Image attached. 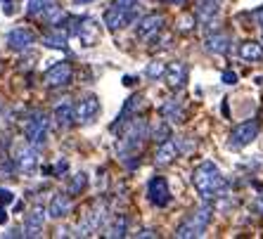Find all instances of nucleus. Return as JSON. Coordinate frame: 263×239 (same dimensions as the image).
<instances>
[{
	"label": "nucleus",
	"instance_id": "35",
	"mask_svg": "<svg viewBox=\"0 0 263 239\" xmlns=\"http://www.w3.org/2000/svg\"><path fill=\"white\" fill-rule=\"evenodd\" d=\"M254 19H256V24H258V26H261V29H263V5L254 10Z\"/></svg>",
	"mask_w": 263,
	"mask_h": 239
},
{
	"label": "nucleus",
	"instance_id": "3",
	"mask_svg": "<svg viewBox=\"0 0 263 239\" xmlns=\"http://www.w3.org/2000/svg\"><path fill=\"white\" fill-rule=\"evenodd\" d=\"M211 213H214V209H211V206H202V209L192 211V213L176 227V237H178V239H195V237H202V234L206 232L209 223H211Z\"/></svg>",
	"mask_w": 263,
	"mask_h": 239
},
{
	"label": "nucleus",
	"instance_id": "2",
	"mask_svg": "<svg viewBox=\"0 0 263 239\" xmlns=\"http://www.w3.org/2000/svg\"><path fill=\"white\" fill-rule=\"evenodd\" d=\"M192 183H195L197 192L202 194V199H214L226 192V178L214 161H204L197 166L192 173Z\"/></svg>",
	"mask_w": 263,
	"mask_h": 239
},
{
	"label": "nucleus",
	"instance_id": "31",
	"mask_svg": "<svg viewBox=\"0 0 263 239\" xmlns=\"http://www.w3.org/2000/svg\"><path fill=\"white\" fill-rule=\"evenodd\" d=\"M67 171H69L67 159H57V161H55V166H52V168H48V173H52L55 178H62V175H64Z\"/></svg>",
	"mask_w": 263,
	"mask_h": 239
},
{
	"label": "nucleus",
	"instance_id": "13",
	"mask_svg": "<svg viewBox=\"0 0 263 239\" xmlns=\"http://www.w3.org/2000/svg\"><path fill=\"white\" fill-rule=\"evenodd\" d=\"M73 78V69L69 62H57V64H52V67L45 71L43 81L45 86L50 88H62V86H69Z\"/></svg>",
	"mask_w": 263,
	"mask_h": 239
},
{
	"label": "nucleus",
	"instance_id": "30",
	"mask_svg": "<svg viewBox=\"0 0 263 239\" xmlns=\"http://www.w3.org/2000/svg\"><path fill=\"white\" fill-rule=\"evenodd\" d=\"M164 71H166V64L164 62H149V64H147V69H145V76L147 78H159V76H164Z\"/></svg>",
	"mask_w": 263,
	"mask_h": 239
},
{
	"label": "nucleus",
	"instance_id": "21",
	"mask_svg": "<svg viewBox=\"0 0 263 239\" xmlns=\"http://www.w3.org/2000/svg\"><path fill=\"white\" fill-rule=\"evenodd\" d=\"M52 118L57 121V126L60 128H71L73 123H76V107L69 102V99H62L60 105L55 107V111H52Z\"/></svg>",
	"mask_w": 263,
	"mask_h": 239
},
{
	"label": "nucleus",
	"instance_id": "27",
	"mask_svg": "<svg viewBox=\"0 0 263 239\" xmlns=\"http://www.w3.org/2000/svg\"><path fill=\"white\" fill-rule=\"evenodd\" d=\"M149 137H152L154 142H166L168 140V137H173L171 135V123L166 121V118H159V121L157 123H152V126H149Z\"/></svg>",
	"mask_w": 263,
	"mask_h": 239
},
{
	"label": "nucleus",
	"instance_id": "26",
	"mask_svg": "<svg viewBox=\"0 0 263 239\" xmlns=\"http://www.w3.org/2000/svg\"><path fill=\"white\" fill-rule=\"evenodd\" d=\"M67 41H69V33L62 29H55L43 36V45L50 50H64L67 48Z\"/></svg>",
	"mask_w": 263,
	"mask_h": 239
},
{
	"label": "nucleus",
	"instance_id": "40",
	"mask_svg": "<svg viewBox=\"0 0 263 239\" xmlns=\"http://www.w3.org/2000/svg\"><path fill=\"white\" fill-rule=\"evenodd\" d=\"M256 206H258V211H261V213H263V196H261V199H258V204H256Z\"/></svg>",
	"mask_w": 263,
	"mask_h": 239
},
{
	"label": "nucleus",
	"instance_id": "20",
	"mask_svg": "<svg viewBox=\"0 0 263 239\" xmlns=\"http://www.w3.org/2000/svg\"><path fill=\"white\" fill-rule=\"evenodd\" d=\"M204 50L211 52V55H226L230 50V36L223 33V31H214L204 38Z\"/></svg>",
	"mask_w": 263,
	"mask_h": 239
},
{
	"label": "nucleus",
	"instance_id": "15",
	"mask_svg": "<svg viewBox=\"0 0 263 239\" xmlns=\"http://www.w3.org/2000/svg\"><path fill=\"white\" fill-rule=\"evenodd\" d=\"M71 213V194L69 192H55L48 204V215L52 221H62Z\"/></svg>",
	"mask_w": 263,
	"mask_h": 239
},
{
	"label": "nucleus",
	"instance_id": "18",
	"mask_svg": "<svg viewBox=\"0 0 263 239\" xmlns=\"http://www.w3.org/2000/svg\"><path fill=\"white\" fill-rule=\"evenodd\" d=\"M161 118H166V121L171 123H185V118H187V111H185V105L180 97H171L166 99L164 105H161Z\"/></svg>",
	"mask_w": 263,
	"mask_h": 239
},
{
	"label": "nucleus",
	"instance_id": "19",
	"mask_svg": "<svg viewBox=\"0 0 263 239\" xmlns=\"http://www.w3.org/2000/svg\"><path fill=\"white\" fill-rule=\"evenodd\" d=\"M36 43V33L31 29H12L7 33V48L10 50H29L31 45Z\"/></svg>",
	"mask_w": 263,
	"mask_h": 239
},
{
	"label": "nucleus",
	"instance_id": "41",
	"mask_svg": "<svg viewBox=\"0 0 263 239\" xmlns=\"http://www.w3.org/2000/svg\"><path fill=\"white\" fill-rule=\"evenodd\" d=\"M197 3H202V0H197Z\"/></svg>",
	"mask_w": 263,
	"mask_h": 239
},
{
	"label": "nucleus",
	"instance_id": "39",
	"mask_svg": "<svg viewBox=\"0 0 263 239\" xmlns=\"http://www.w3.org/2000/svg\"><path fill=\"white\" fill-rule=\"evenodd\" d=\"M159 3H173V5H180V3H185V0H159Z\"/></svg>",
	"mask_w": 263,
	"mask_h": 239
},
{
	"label": "nucleus",
	"instance_id": "11",
	"mask_svg": "<svg viewBox=\"0 0 263 239\" xmlns=\"http://www.w3.org/2000/svg\"><path fill=\"white\" fill-rule=\"evenodd\" d=\"M135 7H117L114 5V7H109V10L104 12L102 22L107 24V29L109 31H119V29H123V26H128L130 22L135 19Z\"/></svg>",
	"mask_w": 263,
	"mask_h": 239
},
{
	"label": "nucleus",
	"instance_id": "5",
	"mask_svg": "<svg viewBox=\"0 0 263 239\" xmlns=\"http://www.w3.org/2000/svg\"><path fill=\"white\" fill-rule=\"evenodd\" d=\"M104 225H107V206H104L102 202H95L90 209L86 211L83 221L79 223V234H83V237L95 234V232H100V230H104Z\"/></svg>",
	"mask_w": 263,
	"mask_h": 239
},
{
	"label": "nucleus",
	"instance_id": "36",
	"mask_svg": "<svg viewBox=\"0 0 263 239\" xmlns=\"http://www.w3.org/2000/svg\"><path fill=\"white\" fill-rule=\"evenodd\" d=\"M138 237H157V234L152 230H142V232H138Z\"/></svg>",
	"mask_w": 263,
	"mask_h": 239
},
{
	"label": "nucleus",
	"instance_id": "34",
	"mask_svg": "<svg viewBox=\"0 0 263 239\" xmlns=\"http://www.w3.org/2000/svg\"><path fill=\"white\" fill-rule=\"evenodd\" d=\"M111 5H117V7H135V5H138V0H114Z\"/></svg>",
	"mask_w": 263,
	"mask_h": 239
},
{
	"label": "nucleus",
	"instance_id": "24",
	"mask_svg": "<svg viewBox=\"0 0 263 239\" xmlns=\"http://www.w3.org/2000/svg\"><path fill=\"white\" fill-rule=\"evenodd\" d=\"M237 52L245 62H263V45L256 43V41H245V43H239Z\"/></svg>",
	"mask_w": 263,
	"mask_h": 239
},
{
	"label": "nucleus",
	"instance_id": "10",
	"mask_svg": "<svg viewBox=\"0 0 263 239\" xmlns=\"http://www.w3.org/2000/svg\"><path fill=\"white\" fill-rule=\"evenodd\" d=\"M183 152H185L183 137H178V140L176 137H168V140L161 142L159 147H157V152H154V164L157 166H168V164H173Z\"/></svg>",
	"mask_w": 263,
	"mask_h": 239
},
{
	"label": "nucleus",
	"instance_id": "7",
	"mask_svg": "<svg viewBox=\"0 0 263 239\" xmlns=\"http://www.w3.org/2000/svg\"><path fill=\"white\" fill-rule=\"evenodd\" d=\"M256 137H258V123L256 121L239 123V126L233 128L230 137H228V147L230 149H242V147H247V145H251Z\"/></svg>",
	"mask_w": 263,
	"mask_h": 239
},
{
	"label": "nucleus",
	"instance_id": "16",
	"mask_svg": "<svg viewBox=\"0 0 263 239\" xmlns=\"http://www.w3.org/2000/svg\"><path fill=\"white\" fill-rule=\"evenodd\" d=\"M218 14H220L218 0H202V3L197 5V10H195V19L204 26V29H211V24L216 22Z\"/></svg>",
	"mask_w": 263,
	"mask_h": 239
},
{
	"label": "nucleus",
	"instance_id": "12",
	"mask_svg": "<svg viewBox=\"0 0 263 239\" xmlns=\"http://www.w3.org/2000/svg\"><path fill=\"white\" fill-rule=\"evenodd\" d=\"M147 199H149L154 206H159V209H164V206L171 204V190H168L166 178L154 175V178L147 183Z\"/></svg>",
	"mask_w": 263,
	"mask_h": 239
},
{
	"label": "nucleus",
	"instance_id": "8",
	"mask_svg": "<svg viewBox=\"0 0 263 239\" xmlns=\"http://www.w3.org/2000/svg\"><path fill=\"white\" fill-rule=\"evenodd\" d=\"M100 111H102V105H100L98 95H83L76 105V123L81 126H90V123L98 121Z\"/></svg>",
	"mask_w": 263,
	"mask_h": 239
},
{
	"label": "nucleus",
	"instance_id": "28",
	"mask_svg": "<svg viewBox=\"0 0 263 239\" xmlns=\"http://www.w3.org/2000/svg\"><path fill=\"white\" fill-rule=\"evenodd\" d=\"M52 5H55V0H29L26 3V14L29 17H43Z\"/></svg>",
	"mask_w": 263,
	"mask_h": 239
},
{
	"label": "nucleus",
	"instance_id": "37",
	"mask_svg": "<svg viewBox=\"0 0 263 239\" xmlns=\"http://www.w3.org/2000/svg\"><path fill=\"white\" fill-rule=\"evenodd\" d=\"M73 5H86V3H95V0H71Z\"/></svg>",
	"mask_w": 263,
	"mask_h": 239
},
{
	"label": "nucleus",
	"instance_id": "17",
	"mask_svg": "<svg viewBox=\"0 0 263 239\" xmlns=\"http://www.w3.org/2000/svg\"><path fill=\"white\" fill-rule=\"evenodd\" d=\"M45 213L48 211L43 206H33L26 215L24 223V237H41L43 234V225H45Z\"/></svg>",
	"mask_w": 263,
	"mask_h": 239
},
{
	"label": "nucleus",
	"instance_id": "38",
	"mask_svg": "<svg viewBox=\"0 0 263 239\" xmlns=\"http://www.w3.org/2000/svg\"><path fill=\"white\" fill-rule=\"evenodd\" d=\"M7 221V213H5V211H3V209H0V225H3V223H5Z\"/></svg>",
	"mask_w": 263,
	"mask_h": 239
},
{
	"label": "nucleus",
	"instance_id": "25",
	"mask_svg": "<svg viewBox=\"0 0 263 239\" xmlns=\"http://www.w3.org/2000/svg\"><path fill=\"white\" fill-rule=\"evenodd\" d=\"M128 234V218L126 215H117L109 225H104V237L109 239H121Z\"/></svg>",
	"mask_w": 263,
	"mask_h": 239
},
{
	"label": "nucleus",
	"instance_id": "9",
	"mask_svg": "<svg viewBox=\"0 0 263 239\" xmlns=\"http://www.w3.org/2000/svg\"><path fill=\"white\" fill-rule=\"evenodd\" d=\"M14 164H17L19 173L33 175V173L38 171V164H41V159H38V147H33V145L26 142L24 147H19L17 152H14Z\"/></svg>",
	"mask_w": 263,
	"mask_h": 239
},
{
	"label": "nucleus",
	"instance_id": "29",
	"mask_svg": "<svg viewBox=\"0 0 263 239\" xmlns=\"http://www.w3.org/2000/svg\"><path fill=\"white\" fill-rule=\"evenodd\" d=\"M86 187H88V175L81 171V173H76L71 178V183H69V194H81Z\"/></svg>",
	"mask_w": 263,
	"mask_h": 239
},
{
	"label": "nucleus",
	"instance_id": "1",
	"mask_svg": "<svg viewBox=\"0 0 263 239\" xmlns=\"http://www.w3.org/2000/svg\"><path fill=\"white\" fill-rule=\"evenodd\" d=\"M147 137H149V126H147V121L133 116L126 123V128H123V133L119 135V140H117V154L121 156V161H126L128 166L140 164L138 152L142 149V142H145Z\"/></svg>",
	"mask_w": 263,
	"mask_h": 239
},
{
	"label": "nucleus",
	"instance_id": "4",
	"mask_svg": "<svg viewBox=\"0 0 263 239\" xmlns=\"http://www.w3.org/2000/svg\"><path fill=\"white\" fill-rule=\"evenodd\" d=\"M48 130H50V118L45 111H31L29 118L24 121V137L29 145L33 147H43L45 140H48Z\"/></svg>",
	"mask_w": 263,
	"mask_h": 239
},
{
	"label": "nucleus",
	"instance_id": "23",
	"mask_svg": "<svg viewBox=\"0 0 263 239\" xmlns=\"http://www.w3.org/2000/svg\"><path fill=\"white\" fill-rule=\"evenodd\" d=\"M140 107H142V97H140V95H130V97L126 99V105H123L121 114H119V116H117V121L111 123L109 128H111V130L121 128V126H123V123H126V121H130L128 116H138V109H140Z\"/></svg>",
	"mask_w": 263,
	"mask_h": 239
},
{
	"label": "nucleus",
	"instance_id": "33",
	"mask_svg": "<svg viewBox=\"0 0 263 239\" xmlns=\"http://www.w3.org/2000/svg\"><path fill=\"white\" fill-rule=\"evenodd\" d=\"M223 83L226 86H235L237 83V74L235 71H223Z\"/></svg>",
	"mask_w": 263,
	"mask_h": 239
},
{
	"label": "nucleus",
	"instance_id": "22",
	"mask_svg": "<svg viewBox=\"0 0 263 239\" xmlns=\"http://www.w3.org/2000/svg\"><path fill=\"white\" fill-rule=\"evenodd\" d=\"M164 78L171 88H183L187 83V64L185 62H171L164 71Z\"/></svg>",
	"mask_w": 263,
	"mask_h": 239
},
{
	"label": "nucleus",
	"instance_id": "6",
	"mask_svg": "<svg viewBox=\"0 0 263 239\" xmlns=\"http://www.w3.org/2000/svg\"><path fill=\"white\" fill-rule=\"evenodd\" d=\"M73 33L81 41L83 48H95L100 43V36H102V29H100V22L90 17L76 19V26H73Z\"/></svg>",
	"mask_w": 263,
	"mask_h": 239
},
{
	"label": "nucleus",
	"instance_id": "14",
	"mask_svg": "<svg viewBox=\"0 0 263 239\" xmlns=\"http://www.w3.org/2000/svg\"><path fill=\"white\" fill-rule=\"evenodd\" d=\"M164 24H166L164 14H147V17L140 19L135 36L140 38V41H152V38H157V33L164 29Z\"/></svg>",
	"mask_w": 263,
	"mask_h": 239
},
{
	"label": "nucleus",
	"instance_id": "42",
	"mask_svg": "<svg viewBox=\"0 0 263 239\" xmlns=\"http://www.w3.org/2000/svg\"><path fill=\"white\" fill-rule=\"evenodd\" d=\"M0 111H3V109H0Z\"/></svg>",
	"mask_w": 263,
	"mask_h": 239
},
{
	"label": "nucleus",
	"instance_id": "32",
	"mask_svg": "<svg viewBox=\"0 0 263 239\" xmlns=\"http://www.w3.org/2000/svg\"><path fill=\"white\" fill-rule=\"evenodd\" d=\"M14 202V194L10 190H5V187H0V209L3 206H7V204H12Z\"/></svg>",
	"mask_w": 263,
	"mask_h": 239
}]
</instances>
